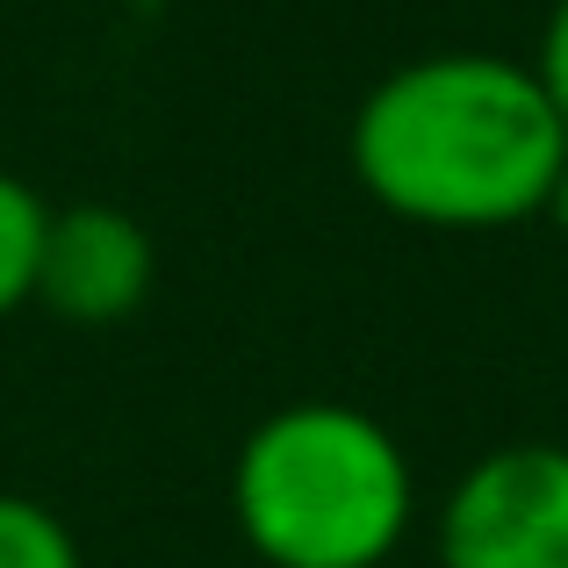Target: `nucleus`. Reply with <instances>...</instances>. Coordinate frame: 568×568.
Here are the masks:
<instances>
[{
    "mask_svg": "<svg viewBox=\"0 0 568 568\" xmlns=\"http://www.w3.org/2000/svg\"><path fill=\"white\" fill-rule=\"evenodd\" d=\"M532 72H540L547 101H555V115L568 123V0H555V14H547V37H540V58H532Z\"/></svg>",
    "mask_w": 568,
    "mask_h": 568,
    "instance_id": "nucleus-7",
    "label": "nucleus"
},
{
    "mask_svg": "<svg viewBox=\"0 0 568 568\" xmlns=\"http://www.w3.org/2000/svg\"><path fill=\"white\" fill-rule=\"evenodd\" d=\"M439 568H568V446H497L439 511Z\"/></svg>",
    "mask_w": 568,
    "mask_h": 568,
    "instance_id": "nucleus-3",
    "label": "nucleus"
},
{
    "mask_svg": "<svg viewBox=\"0 0 568 568\" xmlns=\"http://www.w3.org/2000/svg\"><path fill=\"white\" fill-rule=\"evenodd\" d=\"M0 568H87V555L51 504L0 489Z\"/></svg>",
    "mask_w": 568,
    "mask_h": 568,
    "instance_id": "nucleus-6",
    "label": "nucleus"
},
{
    "mask_svg": "<svg viewBox=\"0 0 568 568\" xmlns=\"http://www.w3.org/2000/svg\"><path fill=\"white\" fill-rule=\"evenodd\" d=\"M547 209H555V223H561V237H568V166H561V181H555V202H547Z\"/></svg>",
    "mask_w": 568,
    "mask_h": 568,
    "instance_id": "nucleus-8",
    "label": "nucleus"
},
{
    "mask_svg": "<svg viewBox=\"0 0 568 568\" xmlns=\"http://www.w3.org/2000/svg\"><path fill=\"white\" fill-rule=\"evenodd\" d=\"M43 194L22 173L0 166V317H14L22 303H37V260H43Z\"/></svg>",
    "mask_w": 568,
    "mask_h": 568,
    "instance_id": "nucleus-5",
    "label": "nucleus"
},
{
    "mask_svg": "<svg viewBox=\"0 0 568 568\" xmlns=\"http://www.w3.org/2000/svg\"><path fill=\"white\" fill-rule=\"evenodd\" d=\"M159 281V245L130 209L115 202H72L51 209L37 260V303L72 324H123L144 310Z\"/></svg>",
    "mask_w": 568,
    "mask_h": 568,
    "instance_id": "nucleus-4",
    "label": "nucleus"
},
{
    "mask_svg": "<svg viewBox=\"0 0 568 568\" xmlns=\"http://www.w3.org/2000/svg\"><path fill=\"white\" fill-rule=\"evenodd\" d=\"M346 152L388 216L432 231H504L555 202L568 123L532 65L439 51L396 65L361 101Z\"/></svg>",
    "mask_w": 568,
    "mask_h": 568,
    "instance_id": "nucleus-1",
    "label": "nucleus"
},
{
    "mask_svg": "<svg viewBox=\"0 0 568 568\" xmlns=\"http://www.w3.org/2000/svg\"><path fill=\"white\" fill-rule=\"evenodd\" d=\"M410 511L396 432L353 403H281L237 446L231 518L266 568H382Z\"/></svg>",
    "mask_w": 568,
    "mask_h": 568,
    "instance_id": "nucleus-2",
    "label": "nucleus"
}]
</instances>
